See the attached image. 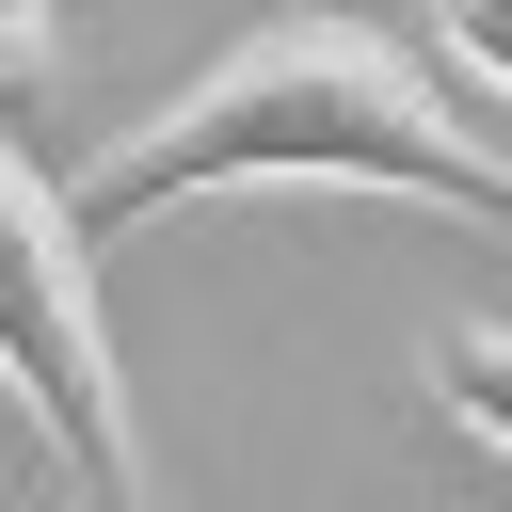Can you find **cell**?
<instances>
[{"instance_id":"6da1fadb","label":"cell","mask_w":512,"mask_h":512,"mask_svg":"<svg viewBox=\"0 0 512 512\" xmlns=\"http://www.w3.org/2000/svg\"><path fill=\"white\" fill-rule=\"evenodd\" d=\"M416 192V208H464V224H496L512 240V144H480L432 80H416V48H384L368 16H272V32H240L208 80H176L144 128H112L96 160H80V240H128V224H160V208H192V192Z\"/></svg>"},{"instance_id":"7a4b0ae2","label":"cell","mask_w":512,"mask_h":512,"mask_svg":"<svg viewBox=\"0 0 512 512\" xmlns=\"http://www.w3.org/2000/svg\"><path fill=\"white\" fill-rule=\"evenodd\" d=\"M0 384L32 416V448L80 480V512H144V432H128V368H112V304H96V240L64 208V176L0 128Z\"/></svg>"},{"instance_id":"3957f363","label":"cell","mask_w":512,"mask_h":512,"mask_svg":"<svg viewBox=\"0 0 512 512\" xmlns=\"http://www.w3.org/2000/svg\"><path fill=\"white\" fill-rule=\"evenodd\" d=\"M432 400H448L480 448H512V320H448V336H432Z\"/></svg>"},{"instance_id":"277c9868","label":"cell","mask_w":512,"mask_h":512,"mask_svg":"<svg viewBox=\"0 0 512 512\" xmlns=\"http://www.w3.org/2000/svg\"><path fill=\"white\" fill-rule=\"evenodd\" d=\"M432 48H448L480 96H512V0H432Z\"/></svg>"},{"instance_id":"5b68a950","label":"cell","mask_w":512,"mask_h":512,"mask_svg":"<svg viewBox=\"0 0 512 512\" xmlns=\"http://www.w3.org/2000/svg\"><path fill=\"white\" fill-rule=\"evenodd\" d=\"M48 64H64V16L48 0H0V96H32Z\"/></svg>"}]
</instances>
